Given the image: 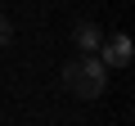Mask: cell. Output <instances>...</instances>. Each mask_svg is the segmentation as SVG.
<instances>
[{
    "label": "cell",
    "mask_w": 135,
    "mask_h": 126,
    "mask_svg": "<svg viewBox=\"0 0 135 126\" xmlns=\"http://www.w3.org/2000/svg\"><path fill=\"white\" fill-rule=\"evenodd\" d=\"M63 86L72 99H99L108 90V68L95 59V54H77L63 63Z\"/></svg>",
    "instance_id": "1"
},
{
    "label": "cell",
    "mask_w": 135,
    "mask_h": 126,
    "mask_svg": "<svg viewBox=\"0 0 135 126\" xmlns=\"http://www.w3.org/2000/svg\"><path fill=\"white\" fill-rule=\"evenodd\" d=\"M9 41H14V23H9V18H5V14H0V50H5V45H9Z\"/></svg>",
    "instance_id": "4"
},
{
    "label": "cell",
    "mask_w": 135,
    "mask_h": 126,
    "mask_svg": "<svg viewBox=\"0 0 135 126\" xmlns=\"http://www.w3.org/2000/svg\"><path fill=\"white\" fill-rule=\"evenodd\" d=\"M104 68H126L131 63V36L126 32H117V36H104V45H99V54H95Z\"/></svg>",
    "instance_id": "2"
},
{
    "label": "cell",
    "mask_w": 135,
    "mask_h": 126,
    "mask_svg": "<svg viewBox=\"0 0 135 126\" xmlns=\"http://www.w3.org/2000/svg\"><path fill=\"white\" fill-rule=\"evenodd\" d=\"M72 45H77V54H99V45H104V27L99 23H77L72 27Z\"/></svg>",
    "instance_id": "3"
}]
</instances>
